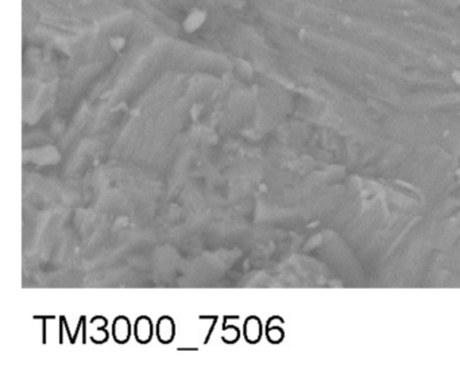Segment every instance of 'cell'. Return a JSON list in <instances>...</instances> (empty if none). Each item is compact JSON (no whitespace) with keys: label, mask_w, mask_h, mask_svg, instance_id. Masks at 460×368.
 Here are the masks:
<instances>
[{"label":"cell","mask_w":460,"mask_h":368,"mask_svg":"<svg viewBox=\"0 0 460 368\" xmlns=\"http://www.w3.org/2000/svg\"><path fill=\"white\" fill-rule=\"evenodd\" d=\"M208 16H209L208 10L202 8L200 5H194L192 8H189L181 20L182 31L188 36H192L194 33H197L207 23Z\"/></svg>","instance_id":"1"},{"label":"cell","mask_w":460,"mask_h":368,"mask_svg":"<svg viewBox=\"0 0 460 368\" xmlns=\"http://www.w3.org/2000/svg\"><path fill=\"white\" fill-rule=\"evenodd\" d=\"M157 336L162 344H170L176 337V324L172 317L163 316L158 320Z\"/></svg>","instance_id":"2"},{"label":"cell","mask_w":460,"mask_h":368,"mask_svg":"<svg viewBox=\"0 0 460 368\" xmlns=\"http://www.w3.org/2000/svg\"><path fill=\"white\" fill-rule=\"evenodd\" d=\"M135 337L137 341L141 344H149L152 341L153 334H154V327H153V321L147 316H142L137 320L135 323Z\"/></svg>","instance_id":"3"},{"label":"cell","mask_w":460,"mask_h":368,"mask_svg":"<svg viewBox=\"0 0 460 368\" xmlns=\"http://www.w3.org/2000/svg\"><path fill=\"white\" fill-rule=\"evenodd\" d=\"M112 334L117 344H126L131 336V323L124 316L115 318L112 324Z\"/></svg>","instance_id":"4"},{"label":"cell","mask_w":460,"mask_h":368,"mask_svg":"<svg viewBox=\"0 0 460 368\" xmlns=\"http://www.w3.org/2000/svg\"><path fill=\"white\" fill-rule=\"evenodd\" d=\"M262 337V323L258 317L251 316L244 323V338L250 344L259 343Z\"/></svg>","instance_id":"5"},{"label":"cell","mask_w":460,"mask_h":368,"mask_svg":"<svg viewBox=\"0 0 460 368\" xmlns=\"http://www.w3.org/2000/svg\"><path fill=\"white\" fill-rule=\"evenodd\" d=\"M127 42H128L127 37L121 36V34H114V36H111L108 38V45H110V47H111L112 50L116 51V53L126 49Z\"/></svg>","instance_id":"6"},{"label":"cell","mask_w":460,"mask_h":368,"mask_svg":"<svg viewBox=\"0 0 460 368\" xmlns=\"http://www.w3.org/2000/svg\"><path fill=\"white\" fill-rule=\"evenodd\" d=\"M224 334H223V341L227 344H235L240 337V331L233 325L230 327H224Z\"/></svg>","instance_id":"7"},{"label":"cell","mask_w":460,"mask_h":368,"mask_svg":"<svg viewBox=\"0 0 460 368\" xmlns=\"http://www.w3.org/2000/svg\"><path fill=\"white\" fill-rule=\"evenodd\" d=\"M268 341H271L273 344H278L281 340L283 338V332L282 329L277 328V327H274V328H268Z\"/></svg>","instance_id":"8"}]
</instances>
